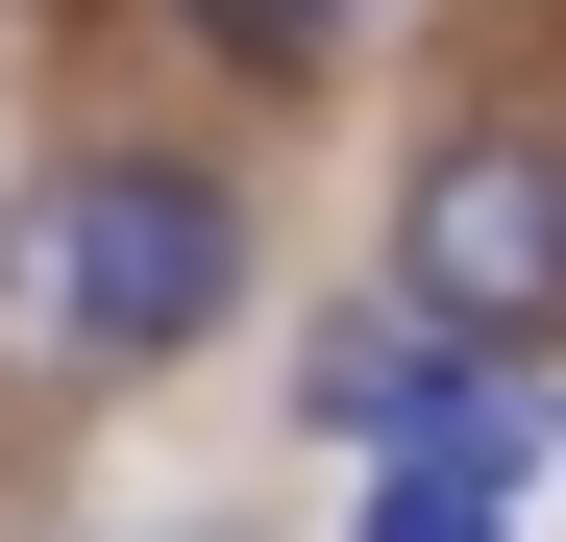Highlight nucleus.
I'll use <instances>...</instances> for the list:
<instances>
[{"label": "nucleus", "mask_w": 566, "mask_h": 542, "mask_svg": "<svg viewBox=\"0 0 566 542\" xmlns=\"http://www.w3.org/2000/svg\"><path fill=\"white\" fill-rule=\"evenodd\" d=\"M222 321H247V198L198 148H50L0 198V371L124 395V371H198Z\"/></svg>", "instance_id": "obj_1"}, {"label": "nucleus", "mask_w": 566, "mask_h": 542, "mask_svg": "<svg viewBox=\"0 0 566 542\" xmlns=\"http://www.w3.org/2000/svg\"><path fill=\"white\" fill-rule=\"evenodd\" d=\"M395 271H419V296L443 321H493V345H566V124L517 100H468L419 173H395Z\"/></svg>", "instance_id": "obj_2"}, {"label": "nucleus", "mask_w": 566, "mask_h": 542, "mask_svg": "<svg viewBox=\"0 0 566 542\" xmlns=\"http://www.w3.org/2000/svg\"><path fill=\"white\" fill-rule=\"evenodd\" d=\"M468 345H493V321H443L419 271H395V296H345V321H296V419H321V444H395V419H419V395L468 371Z\"/></svg>", "instance_id": "obj_3"}, {"label": "nucleus", "mask_w": 566, "mask_h": 542, "mask_svg": "<svg viewBox=\"0 0 566 542\" xmlns=\"http://www.w3.org/2000/svg\"><path fill=\"white\" fill-rule=\"evenodd\" d=\"M517 493H542L517 444H443V419L369 444V542H517Z\"/></svg>", "instance_id": "obj_4"}, {"label": "nucleus", "mask_w": 566, "mask_h": 542, "mask_svg": "<svg viewBox=\"0 0 566 542\" xmlns=\"http://www.w3.org/2000/svg\"><path fill=\"white\" fill-rule=\"evenodd\" d=\"M172 25H198L222 74H321V50H345V0H172Z\"/></svg>", "instance_id": "obj_5"}, {"label": "nucleus", "mask_w": 566, "mask_h": 542, "mask_svg": "<svg viewBox=\"0 0 566 542\" xmlns=\"http://www.w3.org/2000/svg\"><path fill=\"white\" fill-rule=\"evenodd\" d=\"M172 542H198V518H172Z\"/></svg>", "instance_id": "obj_6"}]
</instances>
